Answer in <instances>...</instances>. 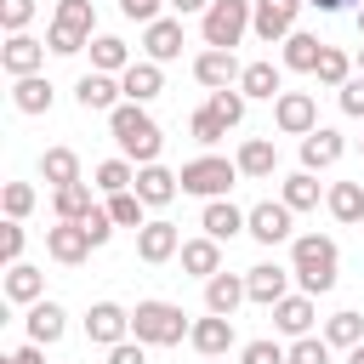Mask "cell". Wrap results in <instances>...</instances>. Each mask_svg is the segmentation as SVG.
I'll use <instances>...</instances> for the list:
<instances>
[{
	"mask_svg": "<svg viewBox=\"0 0 364 364\" xmlns=\"http://www.w3.org/2000/svg\"><path fill=\"white\" fill-rule=\"evenodd\" d=\"M336 267H341L336 239H324V233H301V239L290 245V273H296L301 296H324V290H336Z\"/></svg>",
	"mask_w": 364,
	"mask_h": 364,
	"instance_id": "6da1fadb",
	"label": "cell"
},
{
	"mask_svg": "<svg viewBox=\"0 0 364 364\" xmlns=\"http://www.w3.org/2000/svg\"><path fill=\"white\" fill-rule=\"evenodd\" d=\"M108 131H114V142L125 148V159L159 165V148H165V136H159V125L148 119V108H142V102H119V108L108 114Z\"/></svg>",
	"mask_w": 364,
	"mask_h": 364,
	"instance_id": "7a4b0ae2",
	"label": "cell"
},
{
	"mask_svg": "<svg viewBox=\"0 0 364 364\" xmlns=\"http://www.w3.org/2000/svg\"><path fill=\"white\" fill-rule=\"evenodd\" d=\"M131 336H136L142 347H176L182 336H193V324L182 318L176 301H136V313H131Z\"/></svg>",
	"mask_w": 364,
	"mask_h": 364,
	"instance_id": "3957f363",
	"label": "cell"
},
{
	"mask_svg": "<svg viewBox=\"0 0 364 364\" xmlns=\"http://www.w3.org/2000/svg\"><path fill=\"white\" fill-rule=\"evenodd\" d=\"M91 28H97L91 0H57V17H51V28H46V46H51L57 57H74V51L91 46Z\"/></svg>",
	"mask_w": 364,
	"mask_h": 364,
	"instance_id": "277c9868",
	"label": "cell"
},
{
	"mask_svg": "<svg viewBox=\"0 0 364 364\" xmlns=\"http://www.w3.org/2000/svg\"><path fill=\"white\" fill-rule=\"evenodd\" d=\"M250 0H210V11L199 17V28H205V46L210 51H233L239 40H245V28H250Z\"/></svg>",
	"mask_w": 364,
	"mask_h": 364,
	"instance_id": "5b68a950",
	"label": "cell"
},
{
	"mask_svg": "<svg viewBox=\"0 0 364 364\" xmlns=\"http://www.w3.org/2000/svg\"><path fill=\"white\" fill-rule=\"evenodd\" d=\"M239 182V165L233 159H216V154H199L182 165V193H199L205 205L210 199H228V188Z\"/></svg>",
	"mask_w": 364,
	"mask_h": 364,
	"instance_id": "8992f818",
	"label": "cell"
},
{
	"mask_svg": "<svg viewBox=\"0 0 364 364\" xmlns=\"http://www.w3.org/2000/svg\"><path fill=\"white\" fill-rule=\"evenodd\" d=\"M250 6H256V11H250L256 40L273 46V40H290V34H296V17H301L307 0H250Z\"/></svg>",
	"mask_w": 364,
	"mask_h": 364,
	"instance_id": "52a82bcc",
	"label": "cell"
},
{
	"mask_svg": "<svg viewBox=\"0 0 364 364\" xmlns=\"http://www.w3.org/2000/svg\"><path fill=\"white\" fill-rule=\"evenodd\" d=\"M273 125H279L284 136H313V131H318V102H313L307 91H279Z\"/></svg>",
	"mask_w": 364,
	"mask_h": 364,
	"instance_id": "ba28073f",
	"label": "cell"
},
{
	"mask_svg": "<svg viewBox=\"0 0 364 364\" xmlns=\"http://www.w3.org/2000/svg\"><path fill=\"white\" fill-rule=\"evenodd\" d=\"M290 205L284 199H262V205H250V216H245V233L256 239V245H279V239H290Z\"/></svg>",
	"mask_w": 364,
	"mask_h": 364,
	"instance_id": "9c48e42d",
	"label": "cell"
},
{
	"mask_svg": "<svg viewBox=\"0 0 364 364\" xmlns=\"http://www.w3.org/2000/svg\"><path fill=\"white\" fill-rule=\"evenodd\" d=\"M91 250H97V245H91L85 222H57V228H46V256H51V262H63V267H80Z\"/></svg>",
	"mask_w": 364,
	"mask_h": 364,
	"instance_id": "30bf717a",
	"label": "cell"
},
{
	"mask_svg": "<svg viewBox=\"0 0 364 364\" xmlns=\"http://www.w3.org/2000/svg\"><path fill=\"white\" fill-rule=\"evenodd\" d=\"M290 267H279V262H256L250 273H245V296L250 301H262V307H279L284 296H290Z\"/></svg>",
	"mask_w": 364,
	"mask_h": 364,
	"instance_id": "8fae6325",
	"label": "cell"
},
{
	"mask_svg": "<svg viewBox=\"0 0 364 364\" xmlns=\"http://www.w3.org/2000/svg\"><path fill=\"white\" fill-rule=\"evenodd\" d=\"M85 336H91L97 347H119V341L131 336V313H125L119 301H97V307L85 313Z\"/></svg>",
	"mask_w": 364,
	"mask_h": 364,
	"instance_id": "7c38bea8",
	"label": "cell"
},
{
	"mask_svg": "<svg viewBox=\"0 0 364 364\" xmlns=\"http://www.w3.org/2000/svg\"><path fill=\"white\" fill-rule=\"evenodd\" d=\"M40 63H46V46H40L34 34H6V46H0V68H6L11 80L40 74Z\"/></svg>",
	"mask_w": 364,
	"mask_h": 364,
	"instance_id": "4fadbf2b",
	"label": "cell"
},
{
	"mask_svg": "<svg viewBox=\"0 0 364 364\" xmlns=\"http://www.w3.org/2000/svg\"><path fill=\"white\" fill-rule=\"evenodd\" d=\"M74 97H80V108L85 114H114L119 108V97H125V85L114 80V74H80V85H74Z\"/></svg>",
	"mask_w": 364,
	"mask_h": 364,
	"instance_id": "5bb4252c",
	"label": "cell"
},
{
	"mask_svg": "<svg viewBox=\"0 0 364 364\" xmlns=\"http://www.w3.org/2000/svg\"><path fill=\"white\" fill-rule=\"evenodd\" d=\"M176 250H182V233H176V222H148V228H136V256H142L148 267L171 262Z\"/></svg>",
	"mask_w": 364,
	"mask_h": 364,
	"instance_id": "9a60e30c",
	"label": "cell"
},
{
	"mask_svg": "<svg viewBox=\"0 0 364 364\" xmlns=\"http://www.w3.org/2000/svg\"><path fill=\"white\" fill-rule=\"evenodd\" d=\"M239 74H245V68L233 63V51H210V46H205V51L193 57V80H199V85H210V91L239 85Z\"/></svg>",
	"mask_w": 364,
	"mask_h": 364,
	"instance_id": "2e32d148",
	"label": "cell"
},
{
	"mask_svg": "<svg viewBox=\"0 0 364 364\" xmlns=\"http://www.w3.org/2000/svg\"><path fill=\"white\" fill-rule=\"evenodd\" d=\"M193 353L199 358H222L228 347H233V318H222V313H205V318H193Z\"/></svg>",
	"mask_w": 364,
	"mask_h": 364,
	"instance_id": "e0dca14e",
	"label": "cell"
},
{
	"mask_svg": "<svg viewBox=\"0 0 364 364\" xmlns=\"http://www.w3.org/2000/svg\"><path fill=\"white\" fill-rule=\"evenodd\" d=\"M341 154H347V142H341V131H330V125H318L313 136H301V171H330Z\"/></svg>",
	"mask_w": 364,
	"mask_h": 364,
	"instance_id": "ac0fdd59",
	"label": "cell"
},
{
	"mask_svg": "<svg viewBox=\"0 0 364 364\" xmlns=\"http://www.w3.org/2000/svg\"><path fill=\"white\" fill-rule=\"evenodd\" d=\"M142 51H148V63H171V57H182V23H176V17L148 23V28H142Z\"/></svg>",
	"mask_w": 364,
	"mask_h": 364,
	"instance_id": "d6986e66",
	"label": "cell"
},
{
	"mask_svg": "<svg viewBox=\"0 0 364 364\" xmlns=\"http://www.w3.org/2000/svg\"><path fill=\"white\" fill-rule=\"evenodd\" d=\"M245 216H250V210H239L233 199H210V205H205V216H199V228H205V239H216V245H222V239L245 233Z\"/></svg>",
	"mask_w": 364,
	"mask_h": 364,
	"instance_id": "ffe728a7",
	"label": "cell"
},
{
	"mask_svg": "<svg viewBox=\"0 0 364 364\" xmlns=\"http://www.w3.org/2000/svg\"><path fill=\"white\" fill-rule=\"evenodd\" d=\"M23 324H28V341H34V347H51V341H63V330H68V313H63L57 301H34Z\"/></svg>",
	"mask_w": 364,
	"mask_h": 364,
	"instance_id": "44dd1931",
	"label": "cell"
},
{
	"mask_svg": "<svg viewBox=\"0 0 364 364\" xmlns=\"http://www.w3.org/2000/svg\"><path fill=\"white\" fill-rule=\"evenodd\" d=\"M119 85H125V102H154L165 91V74H159V63H131L119 74Z\"/></svg>",
	"mask_w": 364,
	"mask_h": 364,
	"instance_id": "7402d4cb",
	"label": "cell"
},
{
	"mask_svg": "<svg viewBox=\"0 0 364 364\" xmlns=\"http://www.w3.org/2000/svg\"><path fill=\"white\" fill-rule=\"evenodd\" d=\"M176 188H182V176H171L165 165H142V171H136V199H142V205H171Z\"/></svg>",
	"mask_w": 364,
	"mask_h": 364,
	"instance_id": "603a6c76",
	"label": "cell"
},
{
	"mask_svg": "<svg viewBox=\"0 0 364 364\" xmlns=\"http://www.w3.org/2000/svg\"><path fill=\"white\" fill-rule=\"evenodd\" d=\"M6 301H23V307L46 301V273H40V267H28V262L6 267Z\"/></svg>",
	"mask_w": 364,
	"mask_h": 364,
	"instance_id": "cb8c5ba5",
	"label": "cell"
},
{
	"mask_svg": "<svg viewBox=\"0 0 364 364\" xmlns=\"http://www.w3.org/2000/svg\"><path fill=\"white\" fill-rule=\"evenodd\" d=\"M239 301H250L245 296V279H233V273H216V279H205V313H222V318H233V307Z\"/></svg>",
	"mask_w": 364,
	"mask_h": 364,
	"instance_id": "d4e9b609",
	"label": "cell"
},
{
	"mask_svg": "<svg viewBox=\"0 0 364 364\" xmlns=\"http://www.w3.org/2000/svg\"><path fill=\"white\" fill-rule=\"evenodd\" d=\"M182 273L216 279V273H222V245H216V239H188V245H182Z\"/></svg>",
	"mask_w": 364,
	"mask_h": 364,
	"instance_id": "484cf974",
	"label": "cell"
},
{
	"mask_svg": "<svg viewBox=\"0 0 364 364\" xmlns=\"http://www.w3.org/2000/svg\"><path fill=\"white\" fill-rule=\"evenodd\" d=\"M318 57H324V40L318 34H290L284 40V68H296V74H318Z\"/></svg>",
	"mask_w": 364,
	"mask_h": 364,
	"instance_id": "4316f807",
	"label": "cell"
},
{
	"mask_svg": "<svg viewBox=\"0 0 364 364\" xmlns=\"http://www.w3.org/2000/svg\"><path fill=\"white\" fill-rule=\"evenodd\" d=\"M51 210H57V222H85L97 205H91L85 182H68V188H51Z\"/></svg>",
	"mask_w": 364,
	"mask_h": 364,
	"instance_id": "83f0119b",
	"label": "cell"
},
{
	"mask_svg": "<svg viewBox=\"0 0 364 364\" xmlns=\"http://www.w3.org/2000/svg\"><path fill=\"white\" fill-rule=\"evenodd\" d=\"M273 324H279L284 336H296V341H301V336L313 330V296H284V301L273 307Z\"/></svg>",
	"mask_w": 364,
	"mask_h": 364,
	"instance_id": "f1b7e54d",
	"label": "cell"
},
{
	"mask_svg": "<svg viewBox=\"0 0 364 364\" xmlns=\"http://www.w3.org/2000/svg\"><path fill=\"white\" fill-rule=\"evenodd\" d=\"M239 176H273V165H279V148L267 142V136H250L245 148H239Z\"/></svg>",
	"mask_w": 364,
	"mask_h": 364,
	"instance_id": "f546056e",
	"label": "cell"
},
{
	"mask_svg": "<svg viewBox=\"0 0 364 364\" xmlns=\"http://www.w3.org/2000/svg\"><path fill=\"white\" fill-rule=\"evenodd\" d=\"M91 68H97V74H125V68H131V51H125V40H114V34H97V40H91Z\"/></svg>",
	"mask_w": 364,
	"mask_h": 364,
	"instance_id": "4dcf8cb0",
	"label": "cell"
},
{
	"mask_svg": "<svg viewBox=\"0 0 364 364\" xmlns=\"http://www.w3.org/2000/svg\"><path fill=\"white\" fill-rule=\"evenodd\" d=\"M11 102H17V114H51V80H40V74L17 80L11 85Z\"/></svg>",
	"mask_w": 364,
	"mask_h": 364,
	"instance_id": "1f68e13d",
	"label": "cell"
},
{
	"mask_svg": "<svg viewBox=\"0 0 364 364\" xmlns=\"http://www.w3.org/2000/svg\"><path fill=\"white\" fill-rule=\"evenodd\" d=\"M40 176H46L51 188L80 182V159H74V148H46V154H40Z\"/></svg>",
	"mask_w": 364,
	"mask_h": 364,
	"instance_id": "d6a6232c",
	"label": "cell"
},
{
	"mask_svg": "<svg viewBox=\"0 0 364 364\" xmlns=\"http://www.w3.org/2000/svg\"><path fill=\"white\" fill-rule=\"evenodd\" d=\"M324 205H330L336 222H358V216H364V182H336V188L324 193Z\"/></svg>",
	"mask_w": 364,
	"mask_h": 364,
	"instance_id": "836d02e7",
	"label": "cell"
},
{
	"mask_svg": "<svg viewBox=\"0 0 364 364\" xmlns=\"http://www.w3.org/2000/svg\"><path fill=\"white\" fill-rule=\"evenodd\" d=\"M239 91H245V97H267V102H279V68H273V63H245Z\"/></svg>",
	"mask_w": 364,
	"mask_h": 364,
	"instance_id": "e575fe53",
	"label": "cell"
},
{
	"mask_svg": "<svg viewBox=\"0 0 364 364\" xmlns=\"http://www.w3.org/2000/svg\"><path fill=\"white\" fill-rule=\"evenodd\" d=\"M324 341L353 353V347L364 341V318H358V313H330V318H324Z\"/></svg>",
	"mask_w": 364,
	"mask_h": 364,
	"instance_id": "d590c367",
	"label": "cell"
},
{
	"mask_svg": "<svg viewBox=\"0 0 364 364\" xmlns=\"http://www.w3.org/2000/svg\"><path fill=\"white\" fill-rule=\"evenodd\" d=\"M353 68H358V63H353L341 46H324V57H318V85H336V91H341V85L353 80Z\"/></svg>",
	"mask_w": 364,
	"mask_h": 364,
	"instance_id": "8d00e7d4",
	"label": "cell"
},
{
	"mask_svg": "<svg viewBox=\"0 0 364 364\" xmlns=\"http://www.w3.org/2000/svg\"><path fill=\"white\" fill-rule=\"evenodd\" d=\"M91 188H102V193H131V188H136V171H131V159H102Z\"/></svg>",
	"mask_w": 364,
	"mask_h": 364,
	"instance_id": "74e56055",
	"label": "cell"
},
{
	"mask_svg": "<svg viewBox=\"0 0 364 364\" xmlns=\"http://www.w3.org/2000/svg\"><path fill=\"white\" fill-rule=\"evenodd\" d=\"M290 210H313L318 205V182H313V171H296V176H284V193H279Z\"/></svg>",
	"mask_w": 364,
	"mask_h": 364,
	"instance_id": "f35d334b",
	"label": "cell"
},
{
	"mask_svg": "<svg viewBox=\"0 0 364 364\" xmlns=\"http://www.w3.org/2000/svg\"><path fill=\"white\" fill-rule=\"evenodd\" d=\"M102 210L114 216V228H148V222H142V199H136V188H131V193H108Z\"/></svg>",
	"mask_w": 364,
	"mask_h": 364,
	"instance_id": "ab89813d",
	"label": "cell"
},
{
	"mask_svg": "<svg viewBox=\"0 0 364 364\" xmlns=\"http://www.w3.org/2000/svg\"><path fill=\"white\" fill-rule=\"evenodd\" d=\"M188 131H193V142H205V148H216V142H222V136H228L233 125H228L222 114H210V108H199V114L188 119Z\"/></svg>",
	"mask_w": 364,
	"mask_h": 364,
	"instance_id": "60d3db41",
	"label": "cell"
},
{
	"mask_svg": "<svg viewBox=\"0 0 364 364\" xmlns=\"http://www.w3.org/2000/svg\"><path fill=\"white\" fill-rule=\"evenodd\" d=\"M205 108H210V114H222L228 125H239V119H245V91H239V85H228V91H210V102H205Z\"/></svg>",
	"mask_w": 364,
	"mask_h": 364,
	"instance_id": "b9f144b4",
	"label": "cell"
},
{
	"mask_svg": "<svg viewBox=\"0 0 364 364\" xmlns=\"http://www.w3.org/2000/svg\"><path fill=\"white\" fill-rule=\"evenodd\" d=\"M0 199H6V222H23V216L34 210V188H28V182H6Z\"/></svg>",
	"mask_w": 364,
	"mask_h": 364,
	"instance_id": "7bdbcfd3",
	"label": "cell"
},
{
	"mask_svg": "<svg viewBox=\"0 0 364 364\" xmlns=\"http://www.w3.org/2000/svg\"><path fill=\"white\" fill-rule=\"evenodd\" d=\"M284 364H330V341H324V336H318V341H313V336H301V341L284 353Z\"/></svg>",
	"mask_w": 364,
	"mask_h": 364,
	"instance_id": "ee69618b",
	"label": "cell"
},
{
	"mask_svg": "<svg viewBox=\"0 0 364 364\" xmlns=\"http://www.w3.org/2000/svg\"><path fill=\"white\" fill-rule=\"evenodd\" d=\"M28 17H34V0H0V28L6 34H23Z\"/></svg>",
	"mask_w": 364,
	"mask_h": 364,
	"instance_id": "f6af8a7d",
	"label": "cell"
},
{
	"mask_svg": "<svg viewBox=\"0 0 364 364\" xmlns=\"http://www.w3.org/2000/svg\"><path fill=\"white\" fill-rule=\"evenodd\" d=\"M239 364H284V347L279 341H245Z\"/></svg>",
	"mask_w": 364,
	"mask_h": 364,
	"instance_id": "bcb514c9",
	"label": "cell"
},
{
	"mask_svg": "<svg viewBox=\"0 0 364 364\" xmlns=\"http://www.w3.org/2000/svg\"><path fill=\"white\" fill-rule=\"evenodd\" d=\"M0 256H6V267L23 262V222H6L0 228Z\"/></svg>",
	"mask_w": 364,
	"mask_h": 364,
	"instance_id": "7dc6e473",
	"label": "cell"
},
{
	"mask_svg": "<svg viewBox=\"0 0 364 364\" xmlns=\"http://www.w3.org/2000/svg\"><path fill=\"white\" fill-rule=\"evenodd\" d=\"M341 114H347V119H364V74H353V80L341 85Z\"/></svg>",
	"mask_w": 364,
	"mask_h": 364,
	"instance_id": "c3c4849f",
	"label": "cell"
},
{
	"mask_svg": "<svg viewBox=\"0 0 364 364\" xmlns=\"http://www.w3.org/2000/svg\"><path fill=\"white\" fill-rule=\"evenodd\" d=\"M119 11H125L131 23H142V28L159 23V0H119Z\"/></svg>",
	"mask_w": 364,
	"mask_h": 364,
	"instance_id": "681fc988",
	"label": "cell"
},
{
	"mask_svg": "<svg viewBox=\"0 0 364 364\" xmlns=\"http://www.w3.org/2000/svg\"><path fill=\"white\" fill-rule=\"evenodd\" d=\"M85 233H91V245H108V239H114V216H108V210H91V216H85Z\"/></svg>",
	"mask_w": 364,
	"mask_h": 364,
	"instance_id": "f907efd6",
	"label": "cell"
},
{
	"mask_svg": "<svg viewBox=\"0 0 364 364\" xmlns=\"http://www.w3.org/2000/svg\"><path fill=\"white\" fill-rule=\"evenodd\" d=\"M108 364H148V358H142V341H119V347H108Z\"/></svg>",
	"mask_w": 364,
	"mask_h": 364,
	"instance_id": "816d5d0a",
	"label": "cell"
},
{
	"mask_svg": "<svg viewBox=\"0 0 364 364\" xmlns=\"http://www.w3.org/2000/svg\"><path fill=\"white\" fill-rule=\"evenodd\" d=\"M6 364H46V353H40V347H34V341H28V347H17V353H11V358H6Z\"/></svg>",
	"mask_w": 364,
	"mask_h": 364,
	"instance_id": "f5cc1de1",
	"label": "cell"
},
{
	"mask_svg": "<svg viewBox=\"0 0 364 364\" xmlns=\"http://www.w3.org/2000/svg\"><path fill=\"white\" fill-rule=\"evenodd\" d=\"M165 6H176L182 17H188V11H210V0H165Z\"/></svg>",
	"mask_w": 364,
	"mask_h": 364,
	"instance_id": "db71d44e",
	"label": "cell"
},
{
	"mask_svg": "<svg viewBox=\"0 0 364 364\" xmlns=\"http://www.w3.org/2000/svg\"><path fill=\"white\" fill-rule=\"evenodd\" d=\"M307 6H318V11H341V6H353V0H307ZM364 6V0H358Z\"/></svg>",
	"mask_w": 364,
	"mask_h": 364,
	"instance_id": "11a10c76",
	"label": "cell"
},
{
	"mask_svg": "<svg viewBox=\"0 0 364 364\" xmlns=\"http://www.w3.org/2000/svg\"><path fill=\"white\" fill-rule=\"evenodd\" d=\"M347 364H364V341H358V347H353V353H347Z\"/></svg>",
	"mask_w": 364,
	"mask_h": 364,
	"instance_id": "9f6ffc18",
	"label": "cell"
},
{
	"mask_svg": "<svg viewBox=\"0 0 364 364\" xmlns=\"http://www.w3.org/2000/svg\"><path fill=\"white\" fill-rule=\"evenodd\" d=\"M353 63H358V74H364V46H358V57H353Z\"/></svg>",
	"mask_w": 364,
	"mask_h": 364,
	"instance_id": "6f0895ef",
	"label": "cell"
},
{
	"mask_svg": "<svg viewBox=\"0 0 364 364\" xmlns=\"http://www.w3.org/2000/svg\"><path fill=\"white\" fill-rule=\"evenodd\" d=\"M358 34H364V6H358Z\"/></svg>",
	"mask_w": 364,
	"mask_h": 364,
	"instance_id": "680465c9",
	"label": "cell"
},
{
	"mask_svg": "<svg viewBox=\"0 0 364 364\" xmlns=\"http://www.w3.org/2000/svg\"><path fill=\"white\" fill-rule=\"evenodd\" d=\"M205 364H222V358H205Z\"/></svg>",
	"mask_w": 364,
	"mask_h": 364,
	"instance_id": "91938a15",
	"label": "cell"
}]
</instances>
